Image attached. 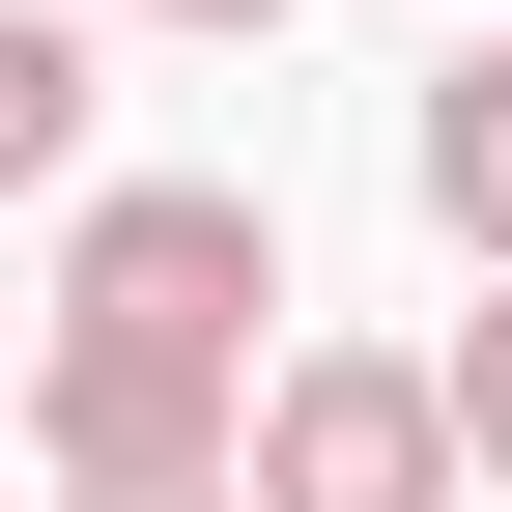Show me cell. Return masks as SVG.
<instances>
[{"label": "cell", "mask_w": 512, "mask_h": 512, "mask_svg": "<svg viewBox=\"0 0 512 512\" xmlns=\"http://www.w3.org/2000/svg\"><path fill=\"white\" fill-rule=\"evenodd\" d=\"M57 313L256 370V313H285V200H256V171H86V228H57Z\"/></svg>", "instance_id": "1"}, {"label": "cell", "mask_w": 512, "mask_h": 512, "mask_svg": "<svg viewBox=\"0 0 512 512\" xmlns=\"http://www.w3.org/2000/svg\"><path fill=\"white\" fill-rule=\"evenodd\" d=\"M228 484H256V512H484V484H456V399H427V342H256Z\"/></svg>", "instance_id": "2"}, {"label": "cell", "mask_w": 512, "mask_h": 512, "mask_svg": "<svg viewBox=\"0 0 512 512\" xmlns=\"http://www.w3.org/2000/svg\"><path fill=\"white\" fill-rule=\"evenodd\" d=\"M228 399H256V370L57 313V342H29V484H171V456H228Z\"/></svg>", "instance_id": "3"}, {"label": "cell", "mask_w": 512, "mask_h": 512, "mask_svg": "<svg viewBox=\"0 0 512 512\" xmlns=\"http://www.w3.org/2000/svg\"><path fill=\"white\" fill-rule=\"evenodd\" d=\"M399 171H427V228H456V285H512V29L399 114Z\"/></svg>", "instance_id": "4"}, {"label": "cell", "mask_w": 512, "mask_h": 512, "mask_svg": "<svg viewBox=\"0 0 512 512\" xmlns=\"http://www.w3.org/2000/svg\"><path fill=\"white\" fill-rule=\"evenodd\" d=\"M86 29H57V0H0V200H57V171H86Z\"/></svg>", "instance_id": "5"}, {"label": "cell", "mask_w": 512, "mask_h": 512, "mask_svg": "<svg viewBox=\"0 0 512 512\" xmlns=\"http://www.w3.org/2000/svg\"><path fill=\"white\" fill-rule=\"evenodd\" d=\"M427 399H456V484H512V285L456 313V342H427Z\"/></svg>", "instance_id": "6"}, {"label": "cell", "mask_w": 512, "mask_h": 512, "mask_svg": "<svg viewBox=\"0 0 512 512\" xmlns=\"http://www.w3.org/2000/svg\"><path fill=\"white\" fill-rule=\"evenodd\" d=\"M57 512H256V484H228V456H171V484H57Z\"/></svg>", "instance_id": "7"}, {"label": "cell", "mask_w": 512, "mask_h": 512, "mask_svg": "<svg viewBox=\"0 0 512 512\" xmlns=\"http://www.w3.org/2000/svg\"><path fill=\"white\" fill-rule=\"evenodd\" d=\"M143 29H285V0H143Z\"/></svg>", "instance_id": "8"}, {"label": "cell", "mask_w": 512, "mask_h": 512, "mask_svg": "<svg viewBox=\"0 0 512 512\" xmlns=\"http://www.w3.org/2000/svg\"><path fill=\"white\" fill-rule=\"evenodd\" d=\"M0 512H29V484H0Z\"/></svg>", "instance_id": "9"}]
</instances>
